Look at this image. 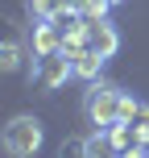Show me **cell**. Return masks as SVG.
I'll list each match as a JSON object with an SVG mask.
<instances>
[{
  "mask_svg": "<svg viewBox=\"0 0 149 158\" xmlns=\"http://www.w3.org/2000/svg\"><path fill=\"white\" fill-rule=\"evenodd\" d=\"M71 75H75V67H71L66 54H46V58L33 63V79H37L41 87H62Z\"/></svg>",
  "mask_w": 149,
  "mask_h": 158,
  "instance_id": "obj_3",
  "label": "cell"
},
{
  "mask_svg": "<svg viewBox=\"0 0 149 158\" xmlns=\"http://www.w3.org/2000/svg\"><path fill=\"white\" fill-rule=\"evenodd\" d=\"M120 87H112V83H91L87 87V96H83V112H87V121L91 125H100V129H112L120 121Z\"/></svg>",
  "mask_w": 149,
  "mask_h": 158,
  "instance_id": "obj_2",
  "label": "cell"
},
{
  "mask_svg": "<svg viewBox=\"0 0 149 158\" xmlns=\"http://www.w3.org/2000/svg\"><path fill=\"white\" fill-rule=\"evenodd\" d=\"M33 54H37V58H46V54H62V33L54 29V21L33 25Z\"/></svg>",
  "mask_w": 149,
  "mask_h": 158,
  "instance_id": "obj_6",
  "label": "cell"
},
{
  "mask_svg": "<svg viewBox=\"0 0 149 158\" xmlns=\"http://www.w3.org/2000/svg\"><path fill=\"white\" fill-rule=\"evenodd\" d=\"M87 158H120V150L112 146L108 133H95V137H87Z\"/></svg>",
  "mask_w": 149,
  "mask_h": 158,
  "instance_id": "obj_8",
  "label": "cell"
},
{
  "mask_svg": "<svg viewBox=\"0 0 149 158\" xmlns=\"http://www.w3.org/2000/svg\"><path fill=\"white\" fill-rule=\"evenodd\" d=\"M71 4H75L79 13L87 17V21H108V8H112V0H71Z\"/></svg>",
  "mask_w": 149,
  "mask_h": 158,
  "instance_id": "obj_9",
  "label": "cell"
},
{
  "mask_svg": "<svg viewBox=\"0 0 149 158\" xmlns=\"http://www.w3.org/2000/svg\"><path fill=\"white\" fill-rule=\"evenodd\" d=\"M71 67H75V75H79V79H91V83H95V75H100L104 58L95 54L91 46H87V50H83V54H79V58H71Z\"/></svg>",
  "mask_w": 149,
  "mask_h": 158,
  "instance_id": "obj_7",
  "label": "cell"
},
{
  "mask_svg": "<svg viewBox=\"0 0 149 158\" xmlns=\"http://www.w3.org/2000/svg\"><path fill=\"white\" fill-rule=\"evenodd\" d=\"M50 21H54V29L62 33V38H87V17L79 13V8L71 4V0H66V4L58 8L54 17H50Z\"/></svg>",
  "mask_w": 149,
  "mask_h": 158,
  "instance_id": "obj_5",
  "label": "cell"
},
{
  "mask_svg": "<svg viewBox=\"0 0 149 158\" xmlns=\"http://www.w3.org/2000/svg\"><path fill=\"white\" fill-rule=\"evenodd\" d=\"M87 46H91L95 54H100L104 63H108V58L120 50V33L112 29L108 21H87Z\"/></svg>",
  "mask_w": 149,
  "mask_h": 158,
  "instance_id": "obj_4",
  "label": "cell"
},
{
  "mask_svg": "<svg viewBox=\"0 0 149 158\" xmlns=\"http://www.w3.org/2000/svg\"><path fill=\"white\" fill-rule=\"evenodd\" d=\"M0 67H4V71H17V67H21V42H17V38L4 42V50H0Z\"/></svg>",
  "mask_w": 149,
  "mask_h": 158,
  "instance_id": "obj_10",
  "label": "cell"
},
{
  "mask_svg": "<svg viewBox=\"0 0 149 158\" xmlns=\"http://www.w3.org/2000/svg\"><path fill=\"white\" fill-rule=\"evenodd\" d=\"M41 137H46L41 121L29 117V112H21V117H13L4 125V154L8 158H33L41 150Z\"/></svg>",
  "mask_w": 149,
  "mask_h": 158,
  "instance_id": "obj_1",
  "label": "cell"
},
{
  "mask_svg": "<svg viewBox=\"0 0 149 158\" xmlns=\"http://www.w3.org/2000/svg\"><path fill=\"white\" fill-rule=\"evenodd\" d=\"M58 158H87V142H83V137L62 142V146H58Z\"/></svg>",
  "mask_w": 149,
  "mask_h": 158,
  "instance_id": "obj_11",
  "label": "cell"
}]
</instances>
